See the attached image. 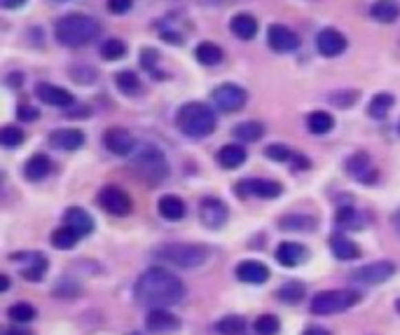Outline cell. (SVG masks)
Here are the masks:
<instances>
[{"instance_id": "1", "label": "cell", "mask_w": 400, "mask_h": 335, "mask_svg": "<svg viewBox=\"0 0 400 335\" xmlns=\"http://www.w3.org/2000/svg\"><path fill=\"white\" fill-rule=\"evenodd\" d=\"M134 293H136L138 305H143V307L164 309V307H171V305L180 303L185 289H183V281L176 277V274L169 272V270L150 267L138 277Z\"/></svg>"}, {"instance_id": "2", "label": "cell", "mask_w": 400, "mask_h": 335, "mask_svg": "<svg viewBox=\"0 0 400 335\" xmlns=\"http://www.w3.org/2000/svg\"><path fill=\"white\" fill-rule=\"evenodd\" d=\"M98 31H101L98 21L87 14H66V17H61L54 26L56 40L66 47H82V45L92 43L98 35Z\"/></svg>"}, {"instance_id": "3", "label": "cell", "mask_w": 400, "mask_h": 335, "mask_svg": "<svg viewBox=\"0 0 400 335\" xmlns=\"http://www.w3.org/2000/svg\"><path fill=\"white\" fill-rule=\"evenodd\" d=\"M176 125H178V129L185 134V136L204 139V136H209V134H213L215 115L206 103L192 101V103H185L183 108L178 110V115H176Z\"/></svg>"}, {"instance_id": "4", "label": "cell", "mask_w": 400, "mask_h": 335, "mask_svg": "<svg viewBox=\"0 0 400 335\" xmlns=\"http://www.w3.org/2000/svg\"><path fill=\"white\" fill-rule=\"evenodd\" d=\"M131 169L138 179H143L145 183H150V185L162 183L169 176L167 157H164L162 150L152 148V145H145L143 150L136 152V157H134V162H131Z\"/></svg>"}, {"instance_id": "5", "label": "cell", "mask_w": 400, "mask_h": 335, "mask_svg": "<svg viewBox=\"0 0 400 335\" xmlns=\"http://www.w3.org/2000/svg\"><path fill=\"white\" fill-rule=\"evenodd\" d=\"M157 258L162 261H169L178 267H199L209 261V249L199 244H183V242H176V244H164L155 251Z\"/></svg>"}, {"instance_id": "6", "label": "cell", "mask_w": 400, "mask_h": 335, "mask_svg": "<svg viewBox=\"0 0 400 335\" xmlns=\"http://www.w3.org/2000/svg\"><path fill=\"white\" fill-rule=\"evenodd\" d=\"M358 303V293L354 291H323L311 301V312L314 314H337L344 309L354 307Z\"/></svg>"}, {"instance_id": "7", "label": "cell", "mask_w": 400, "mask_h": 335, "mask_svg": "<svg viewBox=\"0 0 400 335\" xmlns=\"http://www.w3.org/2000/svg\"><path fill=\"white\" fill-rule=\"evenodd\" d=\"M98 204H101L103 211H108L113 216H129L134 209L131 197L122 187H115V185H108L98 192Z\"/></svg>"}, {"instance_id": "8", "label": "cell", "mask_w": 400, "mask_h": 335, "mask_svg": "<svg viewBox=\"0 0 400 335\" xmlns=\"http://www.w3.org/2000/svg\"><path fill=\"white\" fill-rule=\"evenodd\" d=\"M246 99H249L246 90L234 85V82H225V85L215 87V92H213V103L220 110H225V113H234V110L244 108Z\"/></svg>"}, {"instance_id": "9", "label": "cell", "mask_w": 400, "mask_h": 335, "mask_svg": "<svg viewBox=\"0 0 400 335\" xmlns=\"http://www.w3.org/2000/svg\"><path fill=\"white\" fill-rule=\"evenodd\" d=\"M281 183L276 181H267V179H249V181H239L234 192L237 197H264V199H272V197H279L281 195Z\"/></svg>"}, {"instance_id": "10", "label": "cell", "mask_w": 400, "mask_h": 335, "mask_svg": "<svg viewBox=\"0 0 400 335\" xmlns=\"http://www.w3.org/2000/svg\"><path fill=\"white\" fill-rule=\"evenodd\" d=\"M229 211L225 204L220 202L218 197H204L202 204H199V219L209 230H220L225 225Z\"/></svg>"}, {"instance_id": "11", "label": "cell", "mask_w": 400, "mask_h": 335, "mask_svg": "<svg viewBox=\"0 0 400 335\" xmlns=\"http://www.w3.org/2000/svg\"><path fill=\"white\" fill-rule=\"evenodd\" d=\"M103 145L110 152H115V155L127 157L136 150V139H134L131 132H127L125 127H110V129H105V134H103Z\"/></svg>"}, {"instance_id": "12", "label": "cell", "mask_w": 400, "mask_h": 335, "mask_svg": "<svg viewBox=\"0 0 400 335\" xmlns=\"http://www.w3.org/2000/svg\"><path fill=\"white\" fill-rule=\"evenodd\" d=\"M344 167H346V174H349L351 179L361 181V183H366V185L377 181V169H375V164H372V160H370L368 152H354V155L344 162Z\"/></svg>"}, {"instance_id": "13", "label": "cell", "mask_w": 400, "mask_h": 335, "mask_svg": "<svg viewBox=\"0 0 400 335\" xmlns=\"http://www.w3.org/2000/svg\"><path fill=\"white\" fill-rule=\"evenodd\" d=\"M396 274V265L391 261H377L370 265L358 267L354 272V279L363 281V284H384Z\"/></svg>"}, {"instance_id": "14", "label": "cell", "mask_w": 400, "mask_h": 335, "mask_svg": "<svg viewBox=\"0 0 400 335\" xmlns=\"http://www.w3.org/2000/svg\"><path fill=\"white\" fill-rule=\"evenodd\" d=\"M267 43L276 52H293L297 50L299 38L288 26H284V23H272L267 28Z\"/></svg>"}, {"instance_id": "15", "label": "cell", "mask_w": 400, "mask_h": 335, "mask_svg": "<svg viewBox=\"0 0 400 335\" xmlns=\"http://www.w3.org/2000/svg\"><path fill=\"white\" fill-rule=\"evenodd\" d=\"M316 47L323 57L333 59V57H339L342 52L346 50V38L337 28H323V31L316 35Z\"/></svg>"}, {"instance_id": "16", "label": "cell", "mask_w": 400, "mask_h": 335, "mask_svg": "<svg viewBox=\"0 0 400 335\" xmlns=\"http://www.w3.org/2000/svg\"><path fill=\"white\" fill-rule=\"evenodd\" d=\"M28 261H23V256H12V261L19 265L21 277L26 281H40L45 277V270H47V258L43 254H26Z\"/></svg>"}, {"instance_id": "17", "label": "cell", "mask_w": 400, "mask_h": 335, "mask_svg": "<svg viewBox=\"0 0 400 335\" xmlns=\"http://www.w3.org/2000/svg\"><path fill=\"white\" fill-rule=\"evenodd\" d=\"M145 328H148L152 335H167V333L178 331L180 321H178V316H173L171 312H167V309H150L148 319H145Z\"/></svg>"}, {"instance_id": "18", "label": "cell", "mask_w": 400, "mask_h": 335, "mask_svg": "<svg viewBox=\"0 0 400 335\" xmlns=\"http://www.w3.org/2000/svg\"><path fill=\"white\" fill-rule=\"evenodd\" d=\"M38 97L40 101L47 103V105H56V108H68V105H73V94L68 90H63V87H56V85H50V82H43V85H38Z\"/></svg>"}, {"instance_id": "19", "label": "cell", "mask_w": 400, "mask_h": 335, "mask_svg": "<svg viewBox=\"0 0 400 335\" xmlns=\"http://www.w3.org/2000/svg\"><path fill=\"white\" fill-rule=\"evenodd\" d=\"M85 143V134L80 129H56L50 134V145L59 150H75Z\"/></svg>"}, {"instance_id": "20", "label": "cell", "mask_w": 400, "mask_h": 335, "mask_svg": "<svg viewBox=\"0 0 400 335\" xmlns=\"http://www.w3.org/2000/svg\"><path fill=\"white\" fill-rule=\"evenodd\" d=\"M307 256H309V251L304 249L302 244H295V242H284L276 249V261L284 267H295L299 263L307 261Z\"/></svg>"}, {"instance_id": "21", "label": "cell", "mask_w": 400, "mask_h": 335, "mask_svg": "<svg viewBox=\"0 0 400 335\" xmlns=\"http://www.w3.org/2000/svg\"><path fill=\"white\" fill-rule=\"evenodd\" d=\"M63 223H66V227H70L73 232H78L80 237H87V234L94 230L92 216L80 207H70L66 214H63Z\"/></svg>"}, {"instance_id": "22", "label": "cell", "mask_w": 400, "mask_h": 335, "mask_svg": "<svg viewBox=\"0 0 400 335\" xmlns=\"http://www.w3.org/2000/svg\"><path fill=\"white\" fill-rule=\"evenodd\" d=\"M237 277L246 284H264L269 279V267L257 261H244L237 265Z\"/></svg>"}, {"instance_id": "23", "label": "cell", "mask_w": 400, "mask_h": 335, "mask_svg": "<svg viewBox=\"0 0 400 335\" xmlns=\"http://www.w3.org/2000/svg\"><path fill=\"white\" fill-rule=\"evenodd\" d=\"M229 31H232L237 38L241 40H251L255 38L257 33V21L255 17L249 14V12H239V14L232 17V21H229Z\"/></svg>"}, {"instance_id": "24", "label": "cell", "mask_w": 400, "mask_h": 335, "mask_svg": "<svg viewBox=\"0 0 400 335\" xmlns=\"http://www.w3.org/2000/svg\"><path fill=\"white\" fill-rule=\"evenodd\" d=\"M52 169V162L50 157L43 155V152H35V155L28 157V162L23 164V176H26L28 181H43L47 174H50Z\"/></svg>"}, {"instance_id": "25", "label": "cell", "mask_w": 400, "mask_h": 335, "mask_svg": "<svg viewBox=\"0 0 400 335\" xmlns=\"http://www.w3.org/2000/svg\"><path fill=\"white\" fill-rule=\"evenodd\" d=\"M215 157H218V164H220V167L237 169L246 162V148L244 145H237V143H229V145H222Z\"/></svg>"}, {"instance_id": "26", "label": "cell", "mask_w": 400, "mask_h": 335, "mask_svg": "<svg viewBox=\"0 0 400 335\" xmlns=\"http://www.w3.org/2000/svg\"><path fill=\"white\" fill-rule=\"evenodd\" d=\"M370 17L381 23H393V21H398V17H400V5L396 0H377V3L370 8Z\"/></svg>"}, {"instance_id": "27", "label": "cell", "mask_w": 400, "mask_h": 335, "mask_svg": "<svg viewBox=\"0 0 400 335\" xmlns=\"http://www.w3.org/2000/svg\"><path fill=\"white\" fill-rule=\"evenodd\" d=\"M157 209H160V216L167 221H180L185 216V204L180 197L176 195H164L160 199V204H157Z\"/></svg>"}, {"instance_id": "28", "label": "cell", "mask_w": 400, "mask_h": 335, "mask_svg": "<svg viewBox=\"0 0 400 335\" xmlns=\"http://www.w3.org/2000/svg\"><path fill=\"white\" fill-rule=\"evenodd\" d=\"M393 103H396L393 94H389V92H379V94H375L372 101H370L368 113H370V117H375V120H384V117L389 115V110L393 108Z\"/></svg>"}, {"instance_id": "29", "label": "cell", "mask_w": 400, "mask_h": 335, "mask_svg": "<svg viewBox=\"0 0 400 335\" xmlns=\"http://www.w3.org/2000/svg\"><path fill=\"white\" fill-rule=\"evenodd\" d=\"M330 251L339 258V261H354V258L361 256L358 244H354L351 239L342 237V234H337V237L330 239Z\"/></svg>"}, {"instance_id": "30", "label": "cell", "mask_w": 400, "mask_h": 335, "mask_svg": "<svg viewBox=\"0 0 400 335\" xmlns=\"http://www.w3.org/2000/svg\"><path fill=\"white\" fill-rule=\"evenodd\" d=\"M195 54H197V61L204 63V66H215V63L222 61V54H225V52H222L215 43H209V40H206V43L197 45Z\"/></svg>"}, {"instance_id": "31", "label": "cell", "mask_w": 400, "mask_h": 335, "mask_svg": "<svg viewBox=\"0 0 400 335\" xmlns=\"http://www.w3.org/2000/svg\"><path fill=\"white\" fill-rule=\"evenodd\" d=\"M284 230H299V232H311L316 227L314 216H299V214H288L279 221Z\"/></svg>"}, {"instance_id": "32", "label": "cell", "mask_w": 400, "mask_h": 335, "mask_svg": "<svg viewBox=\"0 0 400 335\" xmlns=\"http://www.w3.org/2000/svg\"><path fill=\"white\" fill-rule=\"evenodd\" d=\"M307 127L311 134H328L335 127V120L330 113H326V110H314V113L307 117Z\"/></svg>"}, {"instance_id": "33", "label": "cell", "mask_w": 400, "mask_h": 335, "mask_svg": "<svg viewBox=\"0 0 400 335\" xmlns=\"http://www.w3.org/2000/svg\"><path fill=\"white\" fill-rule=\"evenodd\" d=\"M80 242V234L78 232H73L70 227H59V230L52 232V246L54 249H61V251H68V249H73L75 244Z\"/></svg>"}, {"instance_id": "34", "label": "cell", "mask_w": 400, "mask_h": 335, "mask_svg": "<svg viewBox=\"0 0 400 335\" xmlns=\"http://www.w3.org/2000/svg\"><path fill=\"white\" fill-rule=\"evenodd\" d=\"M262 134H264V127L260 122H241V125L234 127V136L244 141V143H253V141L262 139Z\"/></svg>"}, {"instance_id": "35", "label": "cell", "mask_w": 400, "mask_h": 335, "mask_svg": "<svg viewBox=\"0 0 400 335\" xmlns=\"http://www.w3.org/2000/svg\"><path fill=\"white\" fill-rule=\"evenodd\" d=\"M276 296H279V301L286 305H297L304 298V286L299 284V281H288V284H284L276 291Z\"/></svg>"}, {"instance_id": "36", "label": "cell", "mask_w": 400, "mask_h": 335, "mask_svg": "<svg viewBox=\"0 0 400 335\" xmlns=\"http://www.w3.org/2000/svg\"><path fill=\"white\" fill-rule=\"evenodd\" d=\"M215 331L220 335H241L246 331V321L241 319L237 314H229V316H222L220 321L215 324Z\"/></svg>"}, {"instance_id": "37", "label": "cell", "mask_w": 400, "mask_h": 335, "mask_svg": "<svg viewBox=\"0 0 400 335\" xmlns=\"http://www.w3.org/2000/svg\"><path fill=\"white\" fill-rule=\"evenodd\" d=\"M8 316L12 321H17V324H28V321H33L35 316V307L28 303H14L12 307L8 309Z\"/></svg>"}, {"instance_id": "38", "label": "cell", "mask_w": 400, "mask_h": 335, "mask_svg": "<svg viewBox=\"0 0 400 335\" xmlns=\"http://www.w3.org/2000/svg\"><path fill=\"white\" fill-rule=\"evenodd\" d=\"M115 85L125 94H136L140 90V80L134 70H120V73L115 75Z\"/></svg>"}, {"instance_id": "39", "label": "cell", "mask_w": 400, "mask_h": 335, "mask_svg": "<svg viewBox=\"0 0 400 335\" xmlns=\"http://www.w3.org/2000/svg\"><path fill=\"white\" fill-rule=\"evenodd\" d=\"M125 54H127V45L117 38H108L101 45V57L105 61H117V59H122Z\"/></svg>"}, {"instance_id": "40", "label": "cell", "mask_w": 400, "mask_h": 335, "mask_svg": "<svg viewBox=\"0 0 400 335\" xmlns=\"http://www.w3.org/2000/svg\"><path fill=\"white\" fill-rule=\"evenodd\" d=\"M335 221H337L339 227H346V230L361 227V216H358V211L354 207H342L337 211V216H335Z\"/></svg>"}, {"instance_id": "41", "label": "cell", "mask_w": 400, "mask_h": 335, "mask_svg": "<svg viewBox=\"0 0 400 335\" xmlns=\"http://www.w3.org/2000/svg\"><path fill=\"white\" fill-rule=\"evenodd\" d=\"M253 328H255L257 335H276L279 333V319L274 314H262L255 319Z\"/></svg>"}, {"instance_id": "42", "label": "cell", "mask_w": 400, "mask_h": 335, "mask_svg": "<svg viewBox=\"0 0 400 335\" xmlns=\"http://www.w3.org/2000/svg\"><path fill=\"white\" fill-rule=\"evenodd\" d=\"M21 141H23V132L19 127L8 125V127H3V132H0V143H3L5 148H17Z\"/></svg>"}, {"instance_id": "43", "label": "cell", "mask_w": 400, "mask_h": 335, "mask_svg": "<svg viewBox=\"0 0 400 335\" xmlns=\"http://www.w3.org/2000/svg\"><path fill=\"white\" fill-rule=\"evenodd\" d=\"M328 101H330L333 105H337V108H346V105H351V103L358 101V92L346 90V92L330 94V97H328Z\"/></svg>"}, {"instance_id": "44", "label": "cell", "mask_w": 400, "mask_h": 335, "mask_svg": "<svg viewBox=\"0 0 400 335\" xmlns=\"http://www.w3.org/2000/svg\"><path fill=\"white\" fill-rule=\"evenodd\" d=\"M264 152H267V157H272V160L276 162H286V160H293V152L286 148V145H267L264 148Z\"/></svg>"}, {"instance_id": "45", "label": "cell", "mask_w": 400, "mask_h": 335, "mask_svg": "<svg viewBox=\"0 0 400 335\" xmlns=\"http://www.w3.org/2000/svg\"><path fill=\"white\" fill-rule=\"evenodd\" d=\"M134 0H108V10L115 12V14H125V12L131 10Z\"/></svg>"}, {"instance_id": "46", "label": "cell", "mask_w": 400, "mask_h": 335, "mask_svg": "<svg viewBox=\"0 0 400 335\" xmlns=\"http://www.w3.org/2000/svg\"><path fill=\"white\" fill-rule=\"evenodd\" d=\"M38 115H40V110H35L33 105H19V110H17V117L23 122H33Z\"/></svg>"}, {"instance_id": "47", "label": "cell", "mask_w": 400, "mask_h": 335, "mask_svg": "<svg viewBox=\"0 0 400 335\" xmlns=\"http://www.w3.org/2000/svg\"><path fill=\"white\" fill-rule=\"evenodd\" d=\"M140 63L145 68H152L157 63V52L155 50H143V57H140Z\"/></svg>"}, {"instance_id": "48", "label": "cell", "mask_w": 400, "mask_h": 335, "mask_svg": "<svg viewBox=\"0 0 400 335\" xmlns=\"http://www.w3.org/2000/svg\"><path fill=\"white\" fill-rule=\"evenodd\" d=\"M302 335H330L326 331V328H319V326H309L307 331H304Z\"/></svg>"}, {"instance_id": "49", "label": "cell", "mask_w": 400, "mask_h": 335, "mask_svg": "<svg viewBox=\"0 0 400 335\" xmlns=\"http://www.w3.org/2000/svg\"><path fill=\"white\" fill-rule=\"evenodd\" d=\"M23 3H26V0H3V8L14 10V8H21Z\"/></svg>"}, {"instance_id": "50", "label": "cell", "mask_w": 400, "mask_h": 335, "mask_svg": "<svg viewBox=\"0 0 400 335\" xmlns=\"http://www.w3.org/2000/svg\"><path fill=\"white\" fill-rule=\"evenodd\" d=\"M5 335H31V333H28V331H23V328H10V331L5 333Z\"/></svg>"}, {"instance_id": "51", "label": "cell", "mask_w": 400, "mask_h": 335, "mask_svg": "<svg viewBox=\"0 0 400 335\" xmlns=\"http://www.w3.org/2000/svg\"><path fill=\"white\" fill-rule=\"evenodd\" d=\"M8 286H10V279L3 274V277H0V291H8Z\"/></svg>"}, {"instance_id": "52", "label": "cell", "mask_w": 400, "mask_h": 335, "mask_svg": "<svg viewBox=\"0 0 400 335\" xmlns=\"http://www.w3.org/2000/svg\"><path fill=\"white\" fill-rule=\"evenodd\" d=\"M393 225H396V227H398V232H400V211H398L396 216H393Z\"/></svg>"}, {"instance_id": "53", "label": "cell", "mask_w": 400, "mask_h": 335, "mask_svg": "<svg viewBox=\"0 0 400 335\" xmlns=\"http://www.w3.org/2000/svg\"><path fill=\"white\" fill-rule=\"evenodd\" d=\"M396 309H398V312H400V301L396 303Z\"/></svg>"}]
</instances>
